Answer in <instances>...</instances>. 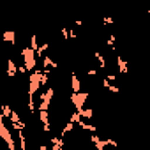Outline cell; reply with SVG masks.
Instances as JSON below:
<instances>
[{
  "instance_id": "ba28073f",
  "label": "cell",
  "mask_w": 150,
  "mask_h": 150,
  "mask_svg": "<svg viewBox=\"0 0 150 150\" xmlns=\"http://www.w3.org/2000/svg\"><path fill=\"white\" fill-rule=\"evenodd\" d=\"M16 134H18V141H20V150H27V136H25V131H20Z\"/></svg>"
},
{
  "instance_id": "7a4b0ae2",
  "label": "cell",
  "mask_w": 150,
  "mask_h": 150,
  "mask_svg": "<svg viewBox=\"0 0 150 150\" xmlns=\"http://www.w3.org/2000/svg\"><path fill=\"white\" fill-rule=\"evenodd\" d=\"M88 99V92H80V94H71V104L76 111H81L85 108V103Z\"/></svg>"
},
{
  "instance_id": "9a60e30c",
  "label": "cell",
  "mask_w": 150,
  "mask_h": 150,
  "mask_svg": "<svg viewBox=\"0 0 150 150\" xmlns=\"http://www.w3.org/2000/svg\"><path fill=\"white\" fill-rule=\"evenodd\" d=\"M103 23H104V25H110V23H113V16H106V18L103 20Z\"/></svg>"
},
{
  "instance_id": "9c48e42d",
  "label": "cell",
  "mask_w": 150,
  "mask_h": 150,
  "mask_svg": "<svg viewBox=\"0 0 150 150\" xmlns=\"http://www.w3.org/2000/svg\"><path fill=\"white\" fill-rule=\"evenodd\" d=\"M48 50H50V42H42V44L39 46V50H37V57H39V58H44Z\"/></svg>"
},
{
  "instance_id": "5bb4252c",
  "label": "cell",
  "mask_w": 150,
  "mask_h": 150,
  "mask_svg": "<svg viewBox=\"0 0 150 150\" xmlns=\"http://www.w3.org/2000/svg\"><path fill=\"white\" fill-rule=\"evenodd\" d=\"M39 46H41V44L37 42V35H32V37H30V48H32V50H34V51L37 53V50H39Z\"/></svg>"
},
{
  "instance_id": "7c38bea8",
  "label": "cell",
  "mask_w": 150,
  "mask_h": 150,
  "mask_svg": "<svg viewBox=\"0 0 150 150\" xmlns=\"http://www.w3.org/2000/svg\"><path fill=\"white\" fill-rule=\"evenodd\" d=\"M2 39H4L6 42H14V32H13V30H9V32H6V34L2 35Z\"/></svg>"
},
{
  "instance_id": "5b68a950",
  "label": "cell",
  "mask_w": 150,
  "mask_h": 150,
  "mask_svg": "<svg viewBox=\"0 0 150 150\" xmlns=\"http://www.w3.org/2000/svg\"><path fill=\"white\" fill-rule=\"evenodd\" d=\"M101 85H103V88H106L108 92H113V94H120V88L115 85V83H110L106 78H103V81H101Z\"/></svg>"
},
{
  "instance_id": "8992f818",
  "label": "cell",
  "mask_w": 150,
  "mask_h": 150,
  "mask_svg": "<svg viewBox=\"0 0 150 150\" xmlns=\"http://www.w3.org/2000/svg\"><path fill=\"white\" fill-rule=\"evenodd\" d=\"M16 74H18V67H16L14 60L9 58V60H7V76H9V78H14Z\"/></svg>"
},
{
  "instance_id": "2e32d148",
  "label": "cell",
  "mask_w": 150,
  "mask_h": 150,
  "mask_svg": "<svg viewBox=\"0 0 150 150\" xmlns=\"http://www.w3.org/2000/svg\"><path fill=\"white\" fill-rule=\"evenodd\" d=\"M39 150H48V145H46V143H42V145L39 146Z\"/></svg>"
},
{
  "instance_id": "4fadbf2b",
  "label": "cell",
  "mask_w": 150,
  "mask_h": 150,
  "mask_svg": "<svg viewBox=\"0 0 150 150\" xmlns=\"http://www.w3.org/2000/svg\"><path fill=\"white\" fill-rule=\"evenodd\" d=\"M115 42H117V35H115V34H110V35H108V39H106V44H108L110 48H113V50H115Z\"/></svg>"
},
{
  "instance_id": "52a82bcc",
  "label": "cell",
  "mask_w": 150,
  "mask_h": 150,
  "mask_svg": "<svg viewBox=\"0 0 150 150\" xmlns=\"http://www.w3.org/2000/svg\"><path fill=\"white\" fill-rule=\"evenodd\" d=\"M117 65H118V72L120 74H127V62H125V58L124 57H117Z\"/></svg>"
},
{
  "instance_id": "30bf717a",
  "label": "cell",
  "mask_w": 150,
  "mask_h": 150,
  "mask_svg": "<svg viewBox=\"0 0 150 150\" xmlns=\"http://www.w3.org/2000/svg\"><path fill=\"white\" fill-rule=\"evenodd\" d=\"M94 57H96V60L99 62V67L104 71L106 69V60H104V57H103V53H99V51H94Z\"/></svg>"
},
{
  "instance_id": "277c9868",
  "label": "cell",
  "mask_w": 150,
  "mask_h": 150,
  "mask_svg": "<svg viewBox=\"0 0 150 150\" xmlns=\"http://www.w3.org/2000/svg\"><path fill=\"white\" fill-rule=\"evenodd\" d=\"M50 143H51V150H62L65 145V139H62L60 136H53Z\"/></svg>"
},
{
  "instance_id": "8fae6325",
  "label": "cell",
  "mask_w": 150,
  "mask_h": 150,
  "mask_svg": "<svg viewBox=\"0 0 150 150\" xmlns=\"http://www.w3.org/2000/svg\"><path fill=\"white\" fill-rule=\"evenodd\" d=\"M11 115H13V108L9 104H4L2 106V117L4 118H11Z\"/></svg>"
},
{
  "instance_id": "3957f363",
  "label": "cell",
  "mask_w": 150,
  "mask_h": 150,
  "mask_svg": "<svg viewBox=\"0 0 150 150\" xmlns=\"http://www.w3.org/2000/svg\"><path fill=\"white\" fill-rule=\"evenodd\" d=\"M81 92V81L76 72H71V94H80Z\"/></svg>"
},
{
  "instance_id": "6da1fadb",
  "label": "cell",
  "mask_w": 150,
  "mask_h": 150,
  "mask_svg": "<svg viewBox=\"0 0 150 150\" xmlns=\"http://www.w3.org/2000/svg\"><path fill=\"white\" fill-rule=\"evenodd\" d=\"M21 57H23V64H25L27 71H28V72H34V69H35V57H37V53L28 46V48H23V50H21Z\"/></svg>"
}]
</instances>
